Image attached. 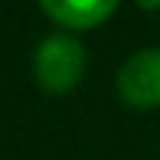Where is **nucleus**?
I'll list each match as a JSON object with an SVG mask.
<instances>
[{
    "mask_svg": "<svg viewBox=\"0 0 160 160\" xmlns=\"http://www.w3.org/2000/svg\"><path fill=\"white\" fill-rule=\"evenodd\" d=\"M33 75L46 92H72L85 75V46L69 33H52L33 52Z\"/></svg>",
    "mask_w": 160,
    "mask_h": 160,
    "instance_id": "1",
    "label": "nucleus"
},
{
    "mask_svg": "<svg viewBox=\"0 0 160 160\" xmlns=\"http://www.w3.org/2000/svg\"><path fill=\"white\" fill-rule=\"evenodd\" d=\"M39 10L65 30H92L105 23L118 10V3L114 0H42Z\"/></svg>",
    "mask_w": 160,
    "mask_h": 160,
    "instance_id": "3",
    "label": "nucleus"
},
{
    "mask_svg": "<svg viewBox=\"0 0 160 160\" xmlns=\"http://www.w3.org/2000/svg\"><path fill=\"white\" fill-rule=\"evenodd\" d=\"M118 95L134 111L160 108V49H141L118 69Z\"/></svg>",
    "mask_w": 160,
    "mask_h": 160,
    "instance_id": "2",
    "label": "nucleus"
}]
</instances>
